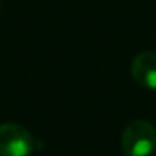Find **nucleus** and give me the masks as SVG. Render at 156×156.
<instances>
[{
    "instance_id": "obj_2",
    "label": "nucleus",
    "mask_w": 156,
    "mask_h": 156,
    "mask_svg": "<svg viewBox=\"0 0 156 156\" xmlns=\"http://www.w3.org/2000/svg\"><path fill=\"white\" fill-rule=\"evenodd\" d=\"M35 143L32 133L17 122L0 124V156H30Z\"/></svg>"
},
{
    "instance_id": "obj_4",
    "label": "nucleus",
    "mask_w": 156,
    "mask_h": 156,
    "mask_svg": "<svg viewBox=\"0 0 156 156\" xmlns=\"http://www.w3.org/2000/svg\"><path fill=\"white\" fill-rule=\"evenodd\" d=\"M124 156H126V154H124Z\"/></svg>"
},
{
    "instance_id": "obj_3",
    "label": "nucleus",
    "mask_w": 156,
    "mask_h": 156,
    "mask_svg": "<svg viewBox=\"0 0 156 156\" xmlns=\"http://www.w3.org/2000/svg\"><path fill=\"white\" fill-rule=\"evenodd\" d=\"M131 76L134 82L148 91H156V52L143 51L131 61Z\"/></svg>"
},
{
    "instance_id": "obj_1",
    "label": "nucleus",
    "mask_w": 156,
    "mask_h": 156,
    "mask_svg": "<svg viewBox=\"0 0 156 156\" xmlns=\"http://www.w3.org/2000/svg\"><path fill=\"white\" fill-rule=\"evenodd\" d=\"M121 149L126 156H153L156 153V126L146 119H134L124 128Z\"/></svg>"
}]
</instances>
